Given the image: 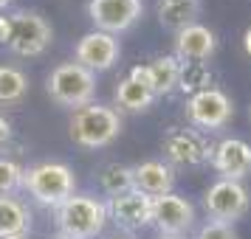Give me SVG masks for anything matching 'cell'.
<instances>
[{
  "label": "cell",
  "instance_id": "1",
  "mask_svg": "<svg viewBox=\"0 0 251 239\" xmlns=\"http://www.w3.org/2000/svg\"><path fill=\"white\" fill-rule=\"evenodd\" d=\"M54 40V31L43 14L14 12L12 17H0V43L9 45L17 57H40Z\"/></svg>",
  "mask_w": 251,
  "mask_h": 239
},
{
  "label": "cell",
  "instance_id": "2",
  "mask_svg": "<svg viewBox=\"0 0 251 239\" xmlns=\"http://www.w3.org/2000/svg\"><path fill=\"white\" fill-rule=\"evenodd\" d=\"M20 189H25L40 205L59 208L68 197H74L76 177H74L71 166L57 163V160H46V163H34V166L23 169V186Z\"/></svg>",
  "mask_w": 251,
  "mask_h": 239
},
{
  "label": "cell",
  "instance_id": "3",
  "mask_svg": "<svg viewBox=\"0 0 251 239\" xmlns=\"http://www.w3.org/2000/svg\"><path fill=\"white\" fill-rule=\"evenodd\" d=\"M107 222V205L96 197L74 194L57 208V228L71 239H96L102 237Z\"/></svg>",
  "mask_w": 251,
  "mask_h": 239
},
{
  "label": "cell",
  "instance_id": "4",
  "mask_svg": "<svg viewBox=\"0 0 251 239\" xmlns=\"http://www.w3.org/2000/svg\"><path fill=\"white\" fill-rule=\"evenodd\" d=\"M119 132H122V115L113 107L88 104V107L74 110V118H71L74 144H79L85 149H102L107 144H113Z\"/></svg>",
  "mask_w": 251,
  "mask_h": 239
},
{
  "label": "cell",
  "instance_id": "5",
  "mask_svg": "<svg viewBox=\"0 0 251 239\" xmlns=\"http://www.w3.org/2000/svg\"><path fill=\"white\" fill-rule=\"evenodd\" d=\"M48 96L62 107H88L96 99V73L82 68L79 62H62L48 73Z\"/></svg>",
  "mask_w": 251,
  "mask_h": 239
},
{
  "label": "cell",
  "instance_id": "6",
  "mask_svg": "<svg viewBox=\"0 0 251 239\" xmlns=\"http://www.w3.org/2000/svg\"><path fill=\"white\" fill-rule=\"evenodd\" d=\"M249 192L237 180H217L203 194V208L212 222H226L234 225L240 217L249 211Z\"/></svg>",
  "mask_w": 251,
  "mask_h": 239
},
{
  "label": "cell",
  "instance_id": "7",
  "mask_svg": "<svg viewBox=\"0 0 251 239\" xmlns=\"http://www.w3.org/2000/svg\"><path fill=\"white\" fill-rule=\"evenodd\" d=\"M186 115L195 127H201V132L203 130H220L231 121L234 104L220 87H206V90H198L189 96Z\"/></svg>",
  "mask_w": 251,
  "mask_h": 239
},
{
  "label": "cell",
  "instance_id": "8",
  "mask_svg": "<svg viewBox=\"0 0 251 239\" xmlns=\"http://www.w3.org/2000/svg\"><path fill=\"white\" fill-rule=\"evenodd\" d=\"M212 144L201 130H186V127H170L164 135V155L172 163L181 166H203L212 160Z\"/></svg>",
  "mask_w": 251,
  "mask_h": 239
},
{
  "label": "cell",
  "instance_id": "9",
  "mask_svg": "<svg viewBox=\"0 0 251 239\" xmlns=\"http://www.w3.org/2000/svg\"><path fill=\"white\" fill-rule=\"evenodd\" d=\"M144 3L141 0H91L88 3V17L96 25V31L104 34H122L141 20Z\"/></svg>",
  "mask_w": 251,
  "mask_h": 239
},
{
  "label": "cell",
  "instance_id": "10",
  "mask_svg": "<svg viewBox=\"0 0 251 239\" xmlns=\"http://www.w3.org/2000/svg\"><path fill=\"white\" fill-rule=\"evenodd\" d=\"M152 225L161 231V237H186L195 225L192 203L175 192L152 197Z\"/></svg>",
  "mask_w": 251,
  "mask_h": 239
},
{
  "label": "cell",
  "instance_id": "11",
  "mask_svg": "<svg viewBox=\"0 0 251 239\" xmlns=\"http://www.w3.org/2000/svg\"><path fill=\"white\" fill-rule=\"evenodd\" d=\"M107 219H113L116 228L122 231H138V228L152 225V197L130 189L125 194H116L107 200Z\"/></svg>",
  "mask_w": 251,
  "mask_h": 239
},
{
  "label": "cell",
  "instance_id": "12",
  "mask_svg": "<svg viewBox=\"0 0 251 239\" xmlns=\"http://www.w3.org/2000/svg\"><path fill=\"white\" fill-rule=\"evenodd\" d=\"M74 57L82 68H88L91 73H102V70H110L122 57V45L113 34H104V31H88L76 43V51Z\"/></svg>",
  "mask_w": 251,
  "mask_h": 239
},
{
  "label": "cell",
  "instance_id": "13",
  "mask_svg": "<svg viewBox=\"0 0 251 239\" xmlns=\"http://www.w3.org/2000/svg\"><path fill=\"white\" fill-rule=\"evenodd\" d=\"M220 180H243L251 174V144L243 138H223L215 149H212V160H209Z\"/></svg>",
  "mask_w": 251,
  "mask_h": 239
},
{
  "label": "cell",
  "instance_id": "14",
  "mask_svg": "<svg viewBox=\"0 0 251 239\" xmlns=\"http://www.w3.org/2000/svg\"><path fill=\"white\" fill-rule=\"evenodd\" d=\"M217 40L215 34L201 23L186 25L183 31L175 34V59L178 62H206L215 54Z\"/></svg>",
  "mask_w": 251,
  "mask_h": 239
},
{
  "label": "cell",
  "instance_id": "15",
  "mask_svg": "<svg viewBox=\"0 0 251 239\" xmlns=\"http://www.w3.org/2000/svg\"><path fill=\"white\" fill-rule=\"evenodd\" d=\"M175 186V169L164 160H144L133 166V189L147 197H161L170 194Z\"/></svg>",
  "mask_w": 251,
  "mask_h": 239
},
{
  "label": "cell",
  "instance_id": "16",
  "mask_svg": "<svg viewBox=\"0 0 251 239\" xmlns=\"http://www.w3.org/2000/svg\"><path fill=\"white\" fill-rule=\"evenodd\" d=\"M141 76L150 85V90L158 96H167L178 87V76H181V62L172 57V54H161L152 57L147 65H141Z\"/></svg>",
  "mask_w": 251,
  "mask_h": 239
},
{
  "label": "cell",
  "instance_id": "17",
  "mask_svg": "<svg viewBox=\"0 0 251 239\" xmlns=\"http://www.w3.org/2000/svg\"><path fill=\"white\" fill-rule=\"evenodd\" d=\"M152 102H155V93L150 90V85L141 76V65H138V68L130 70L127 79L119 82V87H116V104L122 110H127V113H144V110L152 107Z\"/></svg>",
  "mask_w": 251,
  "mask_h": 239
},
{
  "label": "cell",
  "instance_id": "18",
  "mask_svg": "<svg viewBox=\"0 0 251 239\" xmlns=\"http://www.w3.org/2000/svg\"><path fill=\"white\" fill-rule=\"evenodd\" d=\"M31 231V211L17 197H0V239H25Z\"/></svg>",
  "mask_w": 251,
  "mask_h": 239
},
{
  "label": "cell",
  "instance_id": "19",
  "mask_svg": "<svg viewBox=\"0 0 251 239\" xmlns=\"http://www.w3.org/2000/svg\"><path fill=\"white\" fill-rule=\"evenodd\" d=\"M201 14V0H158V23L167 31H183Z\"/></svg>",
  "mask_w": 251,
  "mask_h": 239
},
{
  "label": "cell",
  "instance_id": "20",
  "mask_svg": "<svg viewBox=\"0 0 251 239\" xmlns=\"http://www.w3.org/2000/svg\"><path fill=\"white\" fill-rule=\"evenodd\" d=\"M28 96V76L14 65H0V104H20Z\"/></svg>",
  "mask_w": 251,
  "mask_h": 239
},
{
  "label": "cell",
  "instance_id": "21",
  "mask_svg": "<svg viewBox=\"0 0 251 239\" xmlns=\"http://www.w3.org/2000/svg\"><path fill=\"white\" fill-rule=\"evenodd\" d=\"M99 183L107 197L125 194L133 189V166H122V163H107L99 172Z\"/></svg>",
  "mask_w": 251,
  "mask_h": 239
},
{
  "label": "cell",
  "instance_id": "22",
  "mask_svg": "<svg viewBox=\"0 0 251 239\" xmlns=\"http://www.w3.org/2000/svg\"><path fill=\"white\" fill-rule=\"evenodd\" d=\"M212 82V73H209V65L206 62H181V76H178V87L183 93H198L206 90Z\"/></svg>",
  "mask_w": 251,
  "mask_h": 239
},
{
  "label": "cell",
  "instance_id": "23",
  "mask_svg": "<svg viewBox=\"0 0 251 239\" xmlns=\"http://www.w3.org/2000/svg\"><path fill=\"white\" fill-rule=\"evenodd\" d=\"M23 186V166L12 158H0V197H12Z\"/></svg>",
  "mask_w": 251,
  "mask_h": 239
},
{
  "label": "cell",
  "instance_id": "24",
  "mask_svg": "<svg viewBox=\"0 0 251 239\" xmlns=\"http://www.w3.org/2000/svg\"><path fill=\"white\" fill-rule=\"evenodd\" d=\"M195 239H240L234 225H226V222H206L201 231H198V237Z\"/></svg>",
  "mask_w": 251,
  "mask_h": 239
},
{
  "label": "cell",
  "instance_id": "25",
  "mask_svg": "<svg viewBox=\"0 0 251 239\" xmlns=\"http://www.w3.org/2000/svg\"><path fill=\"white\" fill-rule=\"evenodd\" d=\"M9 138H12V124H9V121L0 115V149L9 144Z\"/></svg>",
  "mask_w": 251,
  "mask_h": 239
},
{
  "label": "cell",
  "instance_id": "26",
  "mask_svg": "<svg viewBox=\"0 0 251 239\" xmlns=\"http://www.w3.org/2000/svg\"><path fill=\"white\" fill-rule=\"evenodd\" d=\"M102 239H136L130 231H122V228H116L113 234H102Z\"/></svg>",
  "mask_w": 251,
  "mask_h": 239
},
{
  "label": "cell",
  "instance_id": "27",
  "mask_svg": "<svg viewBox=\"0 0 251 239\" xmlns=\"http://www.w3.org/2000/svg\"><path fill=\"white\" fill-rule=\"evenodd\" d=\"M243 48H246V54L251 57V28L246 31V37H243Z\"/></svg>",
  "mask_w": 251,
  "mask_h": 239
},
{
  "label": "cell",
  "instance_id": "28",
  "mask_svg": "<svg viewBox=\"0 0 251 239\" xmlns=\"http://www.w3.org/2000/svg\"><path fill=\"white\" fill-rule=\"evenodd\" d=\"M9 3H12V0H0V9H6V6H9Z\"/></svg>",
  "mask_w": 251,
  "mask_h": 239
},
{
  "label": "cell",
  "instance_id": "29",
  "mask_svg": "<svg viewBox=\"0 0 251 239\" xmlns=\"http://www.w3.org/2000/svg\"><path fill=\"white\" fill-rule=\"evenodd\" d=\"M158 239H183V237H158Z\"/></svg>",
  "mask_w": 251,
  "mask_h": 239
},
{
  "label": "cell",
  "instance_id": "30",
  "mask_svg": "<svg viewBox=\"0 0 251 239\" xmlns=\"http://www.w3.org/2000/svg\"><path fill=\"white\" fill-rule=\"evenodd\" d=\"M54 239H71V237H62V234H59V237H54Z\"/></svg>",
  "mask_w": 251,
  "mask_h": 239
},
{
  "label": "cell",
  "instance_id": "31",
  "mask_svg": "<svg viewBox=\"0 0 251 239\" xmlns=\"http://www.w3.org/2000/svg\"><path fill=\"white\" fill-rule=\"evenodd\" d=\"M249 121H251V107H249Z\"/></svg>",
  "mask_w": 251,
  "mask_h": 239
}]
</instances>
